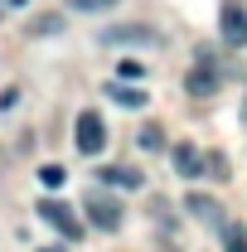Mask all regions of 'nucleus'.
Here are the masks:
<instances>
[{"mask_svg": "<svg viewBox=\"0 0 247 252\" xmlns=\"http://www.w3.org/2000/svg\"><path fill=\"white\" fill-rule=\"evenodd\" d=\"M83 209H88V223L102 228V233H117V228H122V204H117L112 194H88Z\"/></svg>", "mask_w": 247, "mask_h": 252, "instance_id": "obj_1", "label": "nucleus"}, {"mask_svg": "<svg viewBox=\"0 0 247 252\" xmlns=\"http://www.w3.org/2000/svg\"><path fill=\"white\" fill-rule=\"evenodd\" d=\"M39 219L54 223V228H59L68 243H73V238H83V223H78V214H73L68 204H59V199H44V204H39Z\"/></svg>", "mask_w": 247, "mask_h": 252, "instance_id": "obj_2", "label": "nucleus"}, {"mask_svg": "<svg viewBox=\"0 0 247 252\" xmlns=\"http://www.w3.org/2000/svg\"><path fill=\"white\" fill-rule=\"evenodd\" d=\"M218 34H223V44L247 49V10L243 5H223L218 10Z\"/></svg>", "mask_w": 247, "mask_h": 252, "instance_id": "obj_3", "label": "nucleus"}, {"mask_svg": "<svg viewBox=\"0 0 247 252\" xmlns=\"http://www.w3.org/2000/svg\"><path fill=\"white\" fill-rule=\"evenodd\" d=\"M102 146H107V122H102L97 112H83V117H78V151H83V156H97Z\"/></svg>", "mask_w": 247, "mask_h": 252, "instance_id": "obj_4", "label": "nucleus"}, {"mask_svg": "<svg viewBox=\"0 0 247 252\" xmlns=\"http://www.w3.org/2000/svg\"><path fill=\"white\" fill-rule=\"evenodd\" d=\"M102 44L117 49V44H160V34L146 25H117V30H102Z\"/></svg>", "mask_w": 247, "mask_h": 252, "instance_id": "obj_5", "label": "nucleus"}, {"mask_svg": "<svg viewBox=\"0 0 247 252\" xmlns=\"http://www.w3.org/2000/svg\"><path fill=\"white\" fill-rule=\"evenodd\" d=\"M175 170H180L185 180H194V175H204V170H209V156H199V146L180 141V146H175Z\"/></svg>", "mask_w": 247, "mask_h": 252, "instance_id": "obj_6", "label": "nucleus"}, {"mask_svg": "<svg viewBox=\"0 0 247 252\" xmlns=\"http://www.w3.org/2000/svg\"><path fill=\"white\" fill-rule=\"evenodd\" d=\"M185 88H189L194 97H214V93H218V73L209 68V63H199V68H189Z\"/></svg>", "mask_w": 247, "mask_h": 252, "instance_id": "obj_7", "label": "nucleus"}, {"mask_svg": "<svg viewBox=\"0 0 247 252\" xmlns=\"http://www.w3.org/2000/svg\"><path fill=\"white\" fill-rule=\"evenodd\" d=\"M102 180H107V185H122V189H141V170H131V165H107Z\"/></svg>", "mask_w": 247, "mask_h": 252, "instance_id": "obj_8", "label": "nucleus"}, {"mask_svg": "<svg viewBox=\"0 0 247 252\" xmlns=\"http://www.w3.org/2000/svg\"><path fill=\"white\" fill-rule=\"evenodd\" d=\"M194 219H204V223H218V204L209 199V194H189V204H185Z\"/></svg>", "mask_w": 247, "mask_h": 252, "instance_id": "obj_9", "label": "nucleus"}, {"mask_svg": "<svg viewBox=\"0 0 247 252\" xmlns=\"http://www.w3.org/2000/svg\"><path fill=\"white\" fill-rule=\"evenodd\" d=\"M107 93H112V102H122V107H146V93H141V88H126V83H112Z\"/></svg>", "mask_w": 247, "mask_h": 252, "instance_id": "obj_10", "label": "nucleus"}, {"mask_svg": "<svg viewBox=\"0 0 247 252\" xmlns=\"http://www.w3.org/2000/svg\"><path fill=\"white\" fill-rule=\"evenodd\" d=\"M223 248L228 252H247V223H228V228H223Z\"/></svg>", "mask_w": 247, "mask_h": 252, "instance_id": "obj_11", "label": "nucleus"}, {"mask_svg": "<svg viewBox=\"0 0 247 252\" xmlns=\"http://www.w3.org/2000/svg\"><path fill=\"white\" fill-rule=\"evenodd\" d=\"M136 141H141V151H160V146H165V126H141V136H136Z\"/></svg>", "mask_w": 247, "mask_h": 252, "instance_id": "obj_12", "label": "nucleus"}, {"mask_svg": "<svg viewBox=\"0 0 247 252\" xmlns=\"http://www.w3.org/2000/svg\"><path fill=\"white\" fill-rule=\"evenodd\" d=\"M39 180H44L49 189H59L63 180H68V170H63V165H39Z\"/></svg>", "mask_w": 247, "mask_h": 252, "instance_id": "obj_13", "label": "nucleus"}, {"mask_svg": "<svg viewBox=\"0 0 247 252\" xmlns=\"http://www.w3.org/2000/svg\"><path fill=\"white\" fill-rule=\"evenodd\" d=\"M73 10H88V15H97V10H112V5H122V0H68Z\"/></svg>", "mask_w": 247, "mask_h": 252, "instance_id": "obj_14", "label": "nucleus"}, {"mask_svg": "<svg viewBox=\"0 0 247 252\" xmlns=\"http://www.w3.org/2000/svg\"><path fill=\"white\" fill-rule=\"evenodd\" d=\"M117 73H122L126 83H136V78H146V68H141L136 59H122V63H117Z\"/></svg>", "mask_w": 247, "mask_h": 252, "instance_id": "obj_15", "label": "nucleus"}, {"mask_svg": "<svg viewBox=\"0 0 247 252\" xmlns=\"http://www.w3.org/2000/svg\"><path fill=\"white\" fill-rule=\"evenodd\" d=\"M204 175H214V180H228V160L223 156H209V170Z\"/></svg>", "mask_w": 247, "mask_h": 252, "instance_id": "obj_16", "label": "nucleus"}, {"mask_svg": "<svg viewBox=\"0 0 247 252\" xmlns=\"http://www.w3.org/2000/svg\"><path fill=\"white\" fill-rule=\"evenodd\" d=\"M54 25H59V15H44V20H34V34H49Z\"/></svg>", "mask_w": 247, "mask_h": 252, "instance_id": "obj_17", "label": "nucleus"}, {"mask_svg": "<svg viewBox=\"0 0 247 252\" xmlns=\"http://www.w3.org/2000/svg\"><path fill=\"white\" fill-rule=\"evenodd\" d=\"M0 5H25V0H0Z\"/></svg>", "mask_w": 247, "mask_h": 252, "instance_id": "obj_18", "label": "nucleus"}, {"mask_svg": "<svg viewBox=\"0 0 247 252\" xmlns=\"http://www.w3.org/2000/svg\"><path fill=\"white\" fill-rule=\"evenodd\" d=\"M243 117H247V107H243Z\"/></svg>", "mask_w": 247, "mask_h": 252, "instance_id": "obj_19", "label": "nucleus"}]
</instances>
